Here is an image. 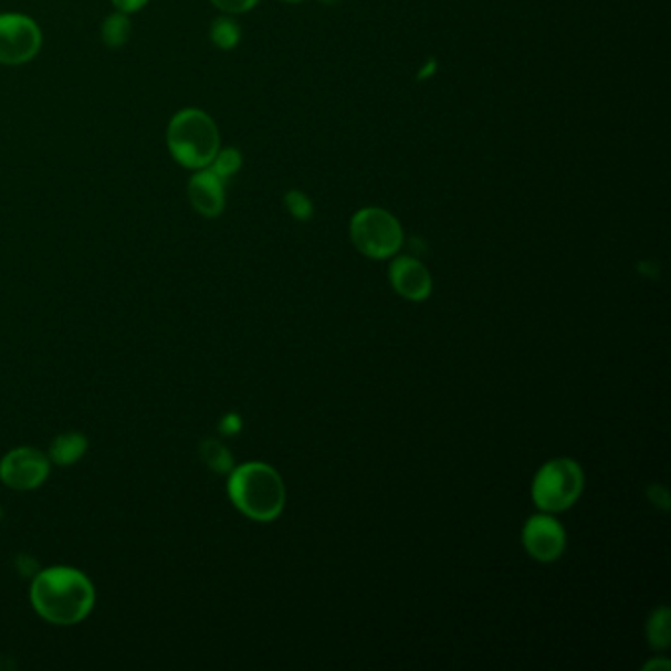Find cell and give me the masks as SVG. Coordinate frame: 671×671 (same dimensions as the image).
Listing matches in <instances>:
<instances>
[{
	"instance_id": "15",
	"label": "cell",
	"mask_w": 671,
	"mask_h": 671,
	"mask_svg": "<svg viewBox=\"0 0 671 671\" xmlns=\"http://www.w3.org/2000/svg\"><path fill=\"white\" fill-rule=\"evenodd\" d=\"M648 640L656 650H665L670 646V609L660 607L648 620Z\"/></svg>"
},
{
	"instance_id": "19",
	"label": "cell",
	"mask_w": 671,
	"mask_h": 671,
	"mask_svg": "<svg viewBox=\"0 0 671 671\" xmlns=\"http://www.w3.org/2000/svg\"><path fill=\"white\" fill-rule=\"evenodd\" d=\"M111 2H113L115 10L123 12V14H133V12H138L148 4V0H111Z\"/></svg>"
},
{
	"instance_id": "10",
	"label": "cell",
	"mask_w": 671,
	"mask_h": 671,
	"mask_svg": "<svg viewBox=\"0 0 671 671\" xmlns=\"http://www.w3.org/2000/svg\"><path fill=\"white\" fill-rule=\"evenodd\" d=\"M390 282L396 292L410 302H423L430 297V270L412 256H400L390 264Z\"/></svg>"
},
{
	"instance_id": "24",
	"label": "cell",
	"mask_w": 671,
	"mask_h": 671,
	"mask_svg": "<svg viewBox=\"0 0 671 671\" xmlns=\"http://www.w3.org/2000/svg\"><path fill=\"white\" fill-rule=\"evenodd\" d=\"M323 4L327 2V4H335V2H339V0H322Z\"/></svg>"
},
{
	"instance_id": "11",
	"label": "cell",
	"mask_w": 671,
	"mask_h": 671,
	"mask_svg": "<svg viewBox=\"0 0 671 671\" xmlns=\"http://www.w3.org/2000/svg\"><path fill=\"white\" fill-rule=\"evenodd\" d=\"M87 451V439L81 433H63L57 436L50 448V459L55 465H73L77 463L81 457Z\"/></svg>"
},
{
	"instance_id": "16",
	"label": "cell",
	"mask_w": 671,
	"mask_h": 671,
	"mask_svg": "<svg viewBox=\"0 0 671 671\" xmlns=\"http://www.w3.org/2000/svg\"><path fill=\"white\" fill-rule=\"evenodd\" d=\"M207 168L213 171V174H217V176L227 184L229 179L233 178L237 171L241 170L242 154L239 153L237 148H233V146H229V148H219L216 158H213V161H211Z\"/></svg>"
},
{
	"instance_id": "2",
	"label": "cell",
	"mask_w": 671,
	"mask_h": 671,
	"mask_svg": "<svg viewBox=\"0 0 671 671\" xmlns=\"http://www.w3.org/2000/svg\"><path fill=\"white\" fill-rule=\"evenodd\" d=\"M229 496L234 506L256 522L276 520L286 504L282 476L266 463H247L231 471Z\"/></svg>"
},
{
	"instance_id": "12",
	"label": "cell",
	"mask_w": 671,
	"mask_h": 671,
	"mask_svg": "<svg viewBox=\"0 0 671 671\" xmlns=\"http://www.w3.org/2000/svg\"><path fill=\"white\" fill-rule=\"evenodd\" d=\"M241 34L242 30L239 27V22L233 17H229V14H223V17L213 20L211 27H209V40H211V44L219 48V50H223V52L234 50L239 45V42H241Z\"/></svg>"
},
{
	"instance_id": "6",
	"label": "cell",
	"mask_w": 671,
	"mask_h": 671,
	"mask_svg": "<svg viewBox=\"0 0 671 671\" xmlns=\"http://www.w3.org/2000/svg\"><path fill=\"white\" fill-rule=\"evenodd\" d=\"M42 50V30L20 12L0 14V65H24Z\"/></svg>"
},
{
	"instance_id": "14",
	"label": "cell",
	"mask_w": 671,
	"mask_h": 671,
	"mask_svg": "<svg viewBox=\"0 0 671 671\" xmlns=\"http://www.w3.org/2000/svg\"><path fill=\"white\" fill-rule=\"evenodd\" d=\"M201 459L216 473L224 474L233 471V457L216 439H207L201 443Z\"/></svg>"
},
{
	"instance_id": "20",
	"label": "cell",
	"mask_w": 671,
	"mask_h": 671,
	"mask_svg": "<svg viewBox=\"0 0 671 671\" xmlns=\"http://www.w3.org/2000/svg\"><path fill=\"white\" fill-rule=\"evenodd\" d=\"M219 430L223 431V433H227V436H234L237 431H241V418H239L237 413H231V416H227V418L221 421Z\"/></svg>"
},
{
	"instance_id": "25",
	"label": "cell",
	"mask_w": 671,
	"mask_h": 671,
	"mask_svg": "<svg viewBox=\"0 0 671 671\" xmlns=\"http://www.w3.org/2000/svg\"><path fill=\"white\" fill-rule=\"evenodd\" d=\"M0 520H2V509H0Z\"/></svg>"
},
{
	"instance_id": "9",
	"label": "cell",
	"mask_w": 671,
	"mask_h": 671,
	"mask_svg": "<svg viewBox=\"0 0 671 671\" xmlns=\"http://www.w3.org/2000/svg\"><path fill=\"white\" fill-rule=\"evenodd\" d=\"M188 198L199 216L216 219L224 211V181L209 168L196 170L188 181Z\"/></svg>"
},
{
	"instance_id": "21",
	"label": "cell",
	"mask_w": 671,
	"mask_h": 671,
	"mask_svg": "<svg viewBox=\"0 0 671 671\" xmlns=\"http://www.w3.org/2000/svg\"><path fill=\"white\" fill-rule=\"evenodd\" d=\"M660 668L665 671L670 670V662H668V660H658V662L646 663L644 670H660Z\"/></svg>"
},
{
	"instance_id": "23",
	"label": "cell",
	"mask_w": 671,
	"mask_h": 671,
	"mask_svg": "<svg viewBox=\"0 0 671 671\" xmlns=\"http://www.w3.org/2000/svg\"><path fill=\"white\" fill-rule=\"evenodd\" d=\"M280 2H287V4H300V2H305V0H280Z\"/></svg>"
},
{
	"instance_id": "4",
	"label": "cell",
	"mask_w": 671,
	"mask_h": 671,
	"mask_svg": "<svg viewBox=\"0 0 671 671\" xmlns=\"http://www.w3.org/2000/svg\"><path fill=\"white\" fill-rule=\"evenodd\" d=\"M350 241L367 259L386 260L402 249V224L382 207H365L349 224Z\"/></svg>"
},
{
	"instance_id": "18",
	"label": "cell",
	"mask_w": 671,
	"mask_h": 671,
	"mask_svg": "<svg viewBox=\"0 0 671 671\" xmlns=\"http://www.w3.org/2000/svg\"><path fill=\"white\" fill-rule=\"evenodd\" d=\"M260 0H211V4L216 9L221 10L223 14L229 17H237V14H244V12H251Z\"/></svg>"
},
{
	"instance_id": "13",
	"label": "cell",
	"mask_w": 671,
	"mask_h": 671,
	"mask_svg": "<svg viewBox=\"0 0 671 671\" xmlns=\"http://www.w3.org/2000/svg\"><path fill=\"white\" fill-rule=\"evenodd\" d=\"M130 30H133V27H130L128 14H123V12H118L117 10V12L108 14L107 19L103 20V24H101V40L111 50H118V48H123L128 42Z\"/></svg>"
},
{
	"instance_id": "3",
	"label": "cell",
	"mask_w": 671,
	"mask_h": 671,
	"mask_svg": "<svg viewBox=\"0 0 671 671\" xmlns=\"http://www.w3.org/2000/svg\"><path fill=\"white\" fill-rule=\"evenodd\" d=\"M166 144L171 158L181 168L203 170L221 148V135L216 120L201 108H181L171 117L166 130Z\"/></svg>"
},
{
	"instance_id": "17",
	"label": "cell",
	"mask_w": 671,
	"mask_h": 671,
	"mask_svg": "<svg viewBox=\"0 0 671 671\" xmlns=\"http://www.w3.org/2000/svg\"><path fill=\"white\" fill-rule=\"evenodd\" d=\"M284 206H286L287 213L297 219V221H302V223L314 219V201L307 198L304 191H300V189H290L287 191L286 196H284Z\"/></svg>"
},
{
	"instance_id": "22",
	"label": "cell",
	"mask_w": 671,
	"mask_h": 671,
	"mask_svg": "<svg viewBox=\"0 0 671 671\" xmlns=\"http://www.w3.org/2000/svg\"><path fill=\"white\" fill-rule=\"evenodd\" d=\"M436 70H438V62H436V60H431V62L428 63V67H423V70H421L420 80L428 77V75H431V73L436 72Z\"/></svg>"
},
{
	"instance_id": "1",
	"label": "cell",
	"mask_w": 671,
	"mask_h": 671,
	"mask_svg": "<svg viewBox=\"0 0 671 671\" xmlns=\"http://www.w3.org/2000/svg\"><path fill=\"white\" fill-rule=\"evenodd\" d=\"M30 600L48 622L72 627L90 617L95 607V587L85 573L73 567H50L34 577Z\"/></svg>"
},
{
	"instance_id": "7",
	"label": "cell",
	"mask_w": 671,
	"mask_h": 671,
	"mask_svg": "<svg viewBox=\"0 0 671 671\" xmlns=\"http://www.w3.org/2000/svg\"><path fill=\"white\" fill-rule=\"evenodd\" d=\"M50 474V457L32 448L12 449L0 461V481L14 491H32Z\"/></svg>"
},
{
	"instance_id": "5",
	"label": "cell",
	"mask_w": 671,
	"mask_h": 671,
	"mask_svg": "<svg viewBox=\"0 0 671 671\" xmlns=\"http://www.w3.org/2000/svg\"><path fill=\"white\" fill-rule=\"evenodd\" d=\"M583 483L585 476L579 463L562 457L537 471L532 484V496L539 511L564 512L581 496Z\"/></svg>"
},
{
	"instance_id": "8",
	"label": "cell",
	"mask_w": 671,
	"mask_h": 671,
	"mask_svg": "<svg viewBox=\"0 0 671 671\" xmlns=\"http://www.w3.org/2000/svg\"><path fill=\"white\" fill-rule=\"evenodd\" d=\"M524 547L536 562L552 564L565 552V530L557 520L547 514H537L524 524Z\"/></svg>"
}]
</instances>
